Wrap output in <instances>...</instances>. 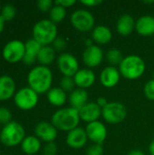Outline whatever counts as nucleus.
I'll return each instance as SVG.
<instances>
[{
	"mask_svg": "<svg viewBox=\"0 0 154 155\" xmlns=\"http://www.w3.org/2000/svg\"><path fill=\"white\" fill-rule=\"evenodd\" d=\"M28 86L38 94L47 93L52 88L53 73L48 66L36 65L27 74Z\"/></svg>",
	"mask_w": 154,
	"mask_h": 155,
	"instance_id": "f257e3e1",
	"label": "nucleus"
},
{
	"mask_svg": "<svg viewBox=\"0 0 154 155\" xmlns=\"http://www.w3.org/2000/svg\"><path fill=\"white\" fill-rule=\"evenodd\" d=\"M79 111L73 107L59 109L52 115L51 123L60 131L70 132L78 127L80 122Z\"/></svg>",
	"mask_w": 154,
	"mask_h": 155,
	"instance_id": "f03ea898",
	"label": "nucleus"
},
{
	"mask_svg": "<svg viewBox=\"0 0 154 155\" xmlns=\"http://www.w3.org/2000/svg\"><path fill=\"white\" fill-rule=\"evenodd\" d=\"M32 35L33 39L42 46L50 45L57 38L56 24L52 22L50 19H42L34 24Z\"/></svg>",
	"mask_w": 154,
	"mask_h": 155,
	"instance_id": "7ed1b4c3",
	"label": "nucleus"
},
{
	"mask_svg": "<svg viewBox=\"0 0 154 155\" xmlns=\"http://www.w3.org/2000/svg\"><path fill=\"white\" fill-rule=\"evenodd\" d=\"M25 138L24 126L18 122L12 121L3 126L0 131V142L5 147H15Z\"/></svg>",
	"mask_w": 154,
	"mask_h": 155,
	"instance_id": "20e7f679",
	"label": "nucleus"
},
{
	"mask_svg": "<svg viewBox=\"0 0 154 155\" xmlns=\"http://www.w3.org/2000/svg\"><path fill=\"white\" fill-rule=\"evenodd\" d=\"M145 62L142 57L136 54H130L123 58L119 65L120 74L129 80L140 78L145 72Z\"/></svg>",
	"mask_w": 154,
	"mask_h": 155,
	"instance_id": "39448f33",
	"label": "nucleus"
},
{
	"mask_svg": "<svg viewBox=\"0 0 154 155\" xmlns=\"http://www.w3.org/2000/svg\"><path fill=\"white\" fill-rule=\"evenodd\" d=\"M38 95L39 94L29 86L22 87L16 91L14 96V102L18 109L22 111H30L37 105L39 100Z\"/></svg>",
	"mask_w": 154,
	"mask_h": 155,
	"instance_id": "423d86ee",
	"label": "nucleus"
},
{
	"mask_svg": "<svg viewBox=\"0 0 154 155\" xmlns=\"http://www.w3.org/2000/svg\"><path fill=\"white\" fill-rule=\"evenodd\" d=\"M25 53V45L21 40L14 39L7 42L2 50L3 58L10 64L23 61Z\"/></svg>",
	"mask_w": 154,
	"mask_h": 155,
	"instance_id": "0eeeda50",
	"label": "nucleus"
},
{
	"mask_svg": "<svg viewBox=\"0 0 154 155\" xmlns=\"http://www.w3.org/2000/svg\"><path fill=\"white\" fill-rule=\"evenodd\" d=\"M102 115L109 124H120L126 118L127 109L125 105L120 102H110L104 108H103Z\"/></svg>",
	"mask_w": 154,
	"mask_h": 155,
	"instance_id": "6e6552de",
	"label": "nucleus"
},
{
	"mask_svg": "<svg viewBox=\"0 0 154 155\" xmlns=\"http://www.w3.org/2000/svg\"><path fill=\"white\" fill-rule=\"evenodd\" d=\"M71 24L73 26L81 32H88L93 29L95 19L93 15L85 9L75 10L70 17Z\"/></svg>",
	"mask_w": 154,
	"mask_h": 155,
	"instance_id": "1a4fd4ad",
	"label": "nucleus"
},
{
	"mask_svg": "<svg viewBox=\"0 0 154 155\" xmlns=\"http://www.w3.org/2000/svg\"><path fill=\"white\" fill-rule=\"evenodd\" d=\"M57 65L64 76L74 77L79 71V64L76 57L69 53H64L59 55Z\"/></svg>",
	"mask_w": 154,
	"mask_h": 155,
	"instance_id": "9d476101",
	"label": "nucleus"
},
{
	"mask_svg": "<svg viewBox=\"0 0 154 155\" xmlns=\"http://www.w3.org/2000/svg\"><path fill=\"white\" fill-rule=\"evenodd\" d=\"M86 134L88 139L92 141L93 143L103 144L107 137V129L105 125L99 121H95L87 124L86 128Z\"/></svg>",
	"mask_w": 154,
	"mask_h": 155,
	"instance_id": "9b49d317",
	"label": "nucleus"
},
{
	"mask_svg": "<svg viewBox=\"0 0 154 155\" xmlns=\"http://www.w3.org/2000/svg\"><path fill=\"white\" fill-rule=\"evenodd\" d=\"M103 59V50L95 45L87 46L83 54V61L88 68L97 67L101 64Z\"/></svg>",
	"mask_w": 154,
	"mask_h": 155,
	"instance_id": "f8f14e48",
	"label": "nucleus"
},
{
	"mask_svg": "<svg viewBox=\"0 0 154 155\" xmlns=\"http://www.w3.org/2000/svg\"><path fill=\"white\" fill-rule=\"evenodd\" d=\"M34 134L38 139L47 143L54 142L57 137V129L53 125L52 123L42 121L36 124L34 128Z\"/></svg>",
	"mask_w": 154,
	"mask_h": 155,
	"instance_id": "ddd939ff",
	"label": "nucleus"
},
{
	"mask_svg": "<svg viewBox=\"0 0 154 155\" xmlns=\"http://www.w3.org/2000/svg\"><path fill=\"white\" fill-rule=\"evenodd\" d=\"M88 140L86 131L81 127H76L75 129L68 132L66 136V143L69 147L73 149L83 148Z\"/></svg>",
	"mask_w": 154,
	"mask_h": 155,
	"instance_id": "4468645a",
	"label": "nucleus"
},
{
	"mask_svg": "<svg viewBox=\"0 0 154 155\" xmlns=\"http://www.w3.org/2000/svg\"><path fill=\"white\" fill-rule=\"evenodd\" d=\"M79 115L81 120L90 124L98 121L102 115V108L96 103L88 102L79 110Z\"/></svg>",
	"mask_w": 154,
	"mask_h": 155,
	"instance_id": "2eb2a0df",
	"label": "nucleus"
},
{
	"mask_svg": "<svg viewBox=\"0 0 154 155\" xmlns=\"http://www.w3.org/2000/svg\"><path fill=\"white\" fill-rule=\"evenodd\" d=\"M15 82L13 77L4 74L0 76V101H7L15 94Z\"/></svg>",
	"mask_w": 154,
	"mask_h": 155,
	"instance_id": "dca6fc26",
	"label": "nucleus"
},
{
	"mask_svg": "<svg viewBox=\"0 0 154 155\" xmlns=\"http://www.w3.org/2000/svg\"><path fill=\"white\" fill-rule=\"evenodd\" d=\"M121 74L120 71L114 66L105 67L100 74L101 84L107 88L114 87L120 81Z\"/></svg>",
	"mask_w": 154,
	"mask_h": 155,
	"instance_id": "f3484780",
	"label": "nucleus"
},
{
	"mask_svg": "<svg viewBox=\"0 0 154 155\" xmlns=\"http://www.w3.org/2000/svg\"><path fill=\"white\" fill-rule=\"evenodd\" d=\"M75 85L81 89H86L91 87L95 82V74L89 68H84L79 70L74 76Z\"/></svg>",
	"mask_w": 154,
	"mask_h": 155,
	"instance_id": "a211bd4d",
	"label": "nucleus"
},
{
	"mask_svg": "<svg viewBox=\"0 0 154 155\" xmlns=\"http://www.w3.org/2000/svg\"><path fill=\"white\" fill-rule=\"evenodd\" d=\"M25 53L23 62L27 65H31L37 60V56L42 48V45L33 38L27 40L25 43Z\"/></svg>",
	"mask_w": 154,
	"mask_h": 155,
	"instance_id": "6ab92c4d",
	"label": "nucleus"
},
{
	"mask_svg": "<svg viewBox=\"0 0 154 155\" xmlns=\"http://www.w3.org/2000/svg\"><path fill=\"white\" fill-rule=\"evenodd\" d=\"M137 33L142 35H152L154 34V16L145 15L141 16L135 23Z\"/></svg>",
	"mask_w": 154,
	"mask_h": 155,
	"instance_id": "aec40b11",
	"label": "nucleus"
},
{
	"mask_svg": "<svg viewBox=\"0 0 154 155\" xmlns=\"http://www.w3.org/2000/svg\"><path fill=\"white\" fill-rule=\"evenodd\" d=\"M135 23L136 22L134 21L132 15L128 14H124L121 15L119 19L117 20V23H116L117 32L123 36L129 35L130 34H132V32L135 28Z\"/></svg>",
	"mask_w": 154,
	"mask_h": 155,
	"instance_id": "412c9836",
	"label": "nucleus"
},
{
	"mask_svg": "<svg viewBox=\"0 0 154 155\" xmlns=\"http://www.w3.org/2000/svg\"><path fill=\"white\" fill-rule=\"evenodd\" d=\"M21 149L26 155H35L41 149V140L35 135H28L23 140Z\"/></svg>",
	"mask_w": 154,
	"mask_h": 155,
	"instance_id": "4be33fe9",
	"label": "nucleus"
},
{
	"mask_svg": "<svg viewBox=\"0 0 154 155\" xmlns=\"http://www.w3.org/2000/svg\"><path fill=\"white\" fill-rule=\"evenodd\" d=\"M88 93L84 89H74L69 95V102L73 108L78 111L84 106L88 102Z\"/></svg>",
	"mask_w": 154,
	"mask_h": 155,
	"instance_id": "5701e85b",
	"label": "nucleus"
},
{
	"mask_svg": "<svg viewBox=\"0 0 154 155\" xmlns=\"http://www.w3.org/2000/svg\"><path fill=\"white\" fill-rule=\"evenodd\" d=\"M92 37L93 40L95 41L97 44L106 45L112 40L113 34L109 27L105 25H98L93 29Z\"/></svg>",
	"mask_w": 154,
	"mask_h": 155,
	"instance_id": "b1692460",
	"label": "nucleus"
},
{
	"mask_svg": "<svg viewBox=\"0 0 154 155\" xmlns=\"http://www.w3.org/2000/svg\"><path fill=\"white\" fill-rule=\"evenodd\" d=\"M67 99L66 93L61 87L51 88L47 92V100L54 106H62Z\"/></svg>",
	"mask_w": 154,
	"mask_h": 155,
	"instance_id": "393cba45",
	"label": "nucleus"
},
{
	"mask_svg": "<svg viewBox=\"0 0 154 155\" xmlns=\"http://www.w3.org/2000/svg\"><path fill=\"white\" fill-rule=\"evenodd\" d=\"M55 59V52L53 46L47 45V46H42L38 56H37V61L41 65L47 66L51 64Z\"/></svg>",
	"mask_w": 154,
	"mask_h": 155,
	"instance_id": "a878e982",
	"label": "nucleus"
},
{
	"mask_svg": "<svg viewBox=\"0 0 154 155\" xmlns=\"http://www.w3.org/2000/svg\"><path fill=\"white\" fill-rule=\"evenodd\" d=\"M66 15V9L61 5H54V6L49 11V19L54 24L62 22Z\"/></svg>",
	"mask_w": 154,
	"mask_h": 155,
	"instance_id": "bb28decb",
	"label": "nucleus"
},
{
	"mask_svg": "<svg viewBox=\"0 0 154 155\" xmlns=\"http://www.w3.org/2000/svg\"><path fill=\"white\" fill-rule=\"evenodd\" d=\"M123 56L122 52L117 49V48H112L107 52L106 54V59L108 61V63H110L113 65H117V64H121L122 61L123 60Z\"/></svg>",
	"mask_w": 154,
	"mask_h": 155,
	"instance_id": "cd10ccee",
	"label": "nucleus"
},
{
	"mask_svg": "<svg viewBox=\"0 0 154 155\" xmlns=\"http://www.w3.org/2000/svg\"><path fill=\"white\" fill-rule=\"evenodd\" d=\"M15 15H16V9L14 5L6 4L2 6L0 11V15L5 22L13 20L15 17Z\"/></svg>",
	"mask_w": 154,
	"mask_h": 155,
	"instance_id": "c85d7f7f",
	"label": "nucleus"
},
{
	"mask_svg": "<svg viewBox=\"0 0 154 155\" xmlns=\"http://www.w3.org/2000/svg\"><path fill=\"white\" fill-rule=\"evenodd\" d=\"M75 83L74 80V77L69 76H64L60 83V87L66 93V92H73L74 90Z\"/></svg>",
	"mask_w": 154,
	"mask_h": 155,
	"instance_id": "c756f323",
	"label": "nucleus"
},
{
	"mask_svg": "<svg viewBox=\"0 0 154 155\" xmlns=\"http://www.w3.org/2000/svg\"><path fill=\"white\" fill-rule=\"evenodd\" d=\"M12 112L5 106L0 107V124L5 125L9 123H11L12 120Z\"/></svg>",
	"mask_w": 154,
	"mask_h": 155,
	"instance_id": "7c9ffc66",
	"label": "nucleus"
},
{
	"mask_svg": "<svg viewBox=\"0 0 154 155\" xmlns=\"http://www.w3.org/2000/svg\"><path fill=\"white\" fill-rule=\"evenodd\" d=\"M143 92H144L145 96L148 99L154 101V79H152V80L148 81L145 84Z\"/></svg>",
	"mask_w": 154,
	"mask_h": 155,
	"instance_id": "2f4dec72",
	"label": "nucleus"
},
{
	"mask_svg": "<svg viewBox=\"0 0 154 155\" xmlns=\"http://www.w3.org/2000/svg\"><path fill=\"white\" fill-rule=\"evenodd\" d=\"M54 3L52 0H39L36 4L37 8L42 12H47L50 11L51 8L54 6Z\"/></svg>",
	"mask_w": 154,
	"mask_h": 155,
	"instance_id": "473e14b6",
	"label": "nucleus"
},
{
	"mask_svg": "<svg viewBox=\"0 0 154 155\" xmlns=\"http://www.w3.org/2000/svg\"><path fill=\"white\" fill-rule=\"evenodd\" d=\"M103 147L102 144L93 143L89 146L86 150V155H103Z\"/></svg>",
	"mask_w": 154,
	"mask_h": 155,
	"instance_id": "72a5a7b5",
	"label": "nucleus"
},
{
	"mask_svg": "<svg viewBox=\"0 0 154 155\" xmlns=\"http://www.w3.org/2000/svg\"><path fill=\"white\" fill-rule=\"evenodd\" d=\"M57 145L54 142L52 143H47L43 150V154L44 155H56L57 154Z\"/></svg>",
	"mask_w": 154,
	"mask_h": 155,
	"instance_id": "f704fd0d",
	"label": "nucleus"
},
{
	"mask_svg": "<svg viewBox=\"0 0 154 155\" xmlns=\"http://www.w3.org/2000/svg\"><path fill=\"white\" fill-rule=\"evenodd\" d=\"M65 47H66V42L62 37H57L53 43V48L54 50L61 51V50H64Z\"/></svg>",
	"mask_w": 154,
	"mask_h": 155,
	"instance_id": "c9c22d12",
	"label": "nucleus"
},
{
	"mask_svg": "<svg viewBox=\"0 0 154 155\" xmlns=\"http://www.w3.org/2000/svg\"><path fill=\"white\" fill-rule=\"evenodd\" d=\"M76 3L75 0H56L54 2L55 5H61L63 7H69V6H72L74 5V4Z\"/></svg>",
	"mask_w": 154,
	"mask_h": 155,
	"instance_id": "e433bc0d",
	"label": "nucleus"
},
{
	"mask_svg": "<svg viewBox=\"0 0 154 155\" xmlns=\"http://www.w3.org/2000/svg\"><path fill=\"white\" fill-rule=\"evenodd\" d=\"M81 3L86 6H94V5H100L102 1L101 0H83L81 1Z\"/></svg>",
	"mask_w": 154,
	"mask_h": 155,
	"instance_id": "4c0bfd02",
	"label": "nucleus"
},
{
	"mask_svg": "<svg viewBox=\"0 0 154 155\" xmlns=\"http://www.w3.org/2000/svg\"><path fill=\"white\" fill-rule=\"evenodd\" d=\"M96 104L102 108V110H103V108H104L107 104H108V101L104 98V97H99L98 99H97V101H96Z\"/></svg>",
	"mask_w": 154,
	"mask_h": 155,
	"instance_id": "58836bf2",
	"label": "nucleus"
},
{
	"mask_svg": "<svg viewBox=\"0 0 154 155\" xmlns=\"http://www.w3.org/2000/svg\"><path fill=\"white\" fill-rule=\"evenodd\" d=\"M127 155H145V153L143 151L136 149V150H133V151L129 152V153Z\"/></svg>",
	"mask_w": 154,
	"mask_h": 155,
	"instance_id": "ea45409f",
	"label": "nucleus"
},
{
	"mask_svg": "<svg viewBox=\"0 0 154 155\" xmlns=\"http://www.w3.org/2000/svg\"><path fill=\"white\" fill-rule=\"evenodd\" d=\"M5 21L2 18V16L0 15V34L3 32L4 28H5Z\"/></svg>",
	"mask_w": 154,
	"mask_h": 155,
	"instance_id": "a19ab883",
	"label": "nucleus"
},
{
	"mask_svg": "<svg viewBox=\"0 0 154 155\" xmlns=\"http://www.w3.org/2000/svg\"><path fill=\"white\" fill-rule=\"evenodd\" d=\"M149 152L151 155H154V140L151 143L150 146H149Z\"/></svg>",
	"mask_w": 154,
	"mask_h": 155,
	"instance_id": "79ce46f5",
	"label": "nucleus"
},
{
	"mask_svg": "<svg viewBox=\"0 0 154 155\" xmlns=\"http://www.w3.org/2000/svg\"><path fill=\"white\" fill-rule=\"evenodd\" d=\"M144 3H146V4H152V3H154V1H144Z\"/></svg>",
	"mask_w": 154,
	"mask_h": 155,
	"instance_id": "37998d69",
	"label": "nucleus"
},
{
	"mask_svg": "<svg viewBox=\"0 0 154 155\" xmlns=\"http://www.w3.org/2000/svg\"><path fill=\"white\" fill-rule=\"evenodd\" d=\"M1 8H2V6H1V5H0V11H1Z\"/></svg>",
	"mask_w": 154,
	"mask_h": 155,
	"instance_id": "c03bdc74",
	"label": "nucleus"
},
{
	"mask_svg": "<svg viewBox=\"0 0 154 155\" xmlns=\"http://www.w3.org/2000/svg\"><path fill=\"white\" fill-rule=\"evenodd\" d=\"M0 131H1V129H0Z\"/></svg>",
	"mask_w": 154,
	"mask_h": 155,
	"instance_id": "a18cd8bd",
	"label": "nucleus"
}]
</instances>
